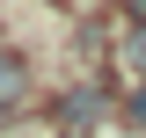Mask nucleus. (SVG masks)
Segmentation results:
<instances>
[{"label":"nucleus","instance_id":"obj_1","mask_svg":"<svg viewBox=\"0 0 146 138\" xmlns=\"http://www.w3.org/2000/svg\"><path fill=\"white\" fill-rule=\"evenodd\" d=\"M29 102V58L22 51H0V124Z\"/></svg>","mask_w":146,"mask_h":138},{"label":"nucleus","instance_id":"obj_2","mask_svg":"<svg viewBox=\"0 0 146 138\" xmlns=\"http://www.w3.org/2000/svg\"><path fill=\"white\" fill-rule=\"evenodd\" d=\"M95 116H102V95H95V87H73L66 109H58V124H73V131H80V124H95Z\"/></svg>","mask_w":146,"mask_h":138},{"label":"nucleus","instance_id":"obj_3","mask_svg":"<svg viewBox=\"0 0 146 138\" xmlns=\"http://www.w3.org/2000/svg\"><path fill=\"white\" fill-rule=\"evenodd\" d=\"M124 124H131V131H146V87H131V95H124Z\"/></svg>","mask_w":146,"mask_h":138},{"label":"nucleus","instance_id":"obj_4","mask_svg":"<svg viewBox=\"0 0 146 138\" xmlns=\"http://www.w3.org/2000/svg\"><path fill=\"white\" fill-rule=\"evenodd\" d=\"M124 15H131V22H146V0H124Z\"/></svg>","mask_w":146,"mask_h":138},{"label":"nucleus","instance_id":"obj_5","mask_svg":"<svg viewBox=\"0 0 146 138\" xmlns=\"http://www.w3.org/2000/svg\"><path fill=\"white\" fill-rule=\"evenodd\" d=\"M131 51H139V66H146V29H139V44H131Z\"/></svg>","mask_w":146,"mask_h":138}]
</instances>
